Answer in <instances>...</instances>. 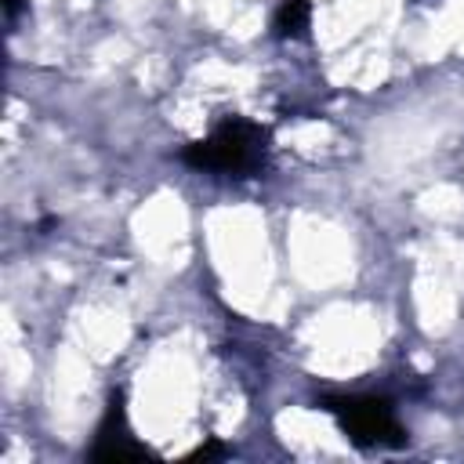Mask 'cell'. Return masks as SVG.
<instances>
[{
  "label": "cell",
  "mask_w": 464,
  "mask_h": 464,
  "mask_svg": "<svg viewBox=\"0 0 464 464\" xmlns=\"http://www.w3.org/2000/svg\"><path fill=\"white\" fill-rule=\"evenodd\" d=\"M265 141L268 134L239 116H228L225 123H218L203 141H192L181 160L188 167L199 170H221V174H246L254 167L265 163Z\"/></svg>",
  "instance_id": "obj_1"
},
{
  "label": "cell",
  "mask_w": 464,
  "mask_h": 464,
  "mask_svg": "<svg viewBox=\"0 0 464 464\" xmlns=\"http://www.w3.org/2000/svg\"><path fill=\"white\" fill-rule=\"evenodd\" d=\"M326 410L337 417L341 431L355 446H399L406 439V431L399 428V420L384 399H370V395L326 399Z\"/></svg>",
  "instance_id": "obj_2"
},
{
  "label": "cell",
  "mask_w": 464,
  "mask_h": 464,
  "mask_svg": "<svg viewBox=\"0 0 464 464\" xmlns=\"http://www.w3.org/2000/svg\"><path fill=\"white\" fill-rule=\"evenodd\" d=\"M152 457L127 428V413H123V399L116 395L105 410V420L98 428V442L91 450V460H105V464H120V460H145Z\"/></svg>",
  "instance_id": "obj_3"
},
{
  "label": "cell",
  "mask_w": 464,
  "mask_h": 464,
  "mask_svg": "<svg viewBox=\"0 0 464 464\" xmlns=\"http://www.w3.org/2000/svg\"><path fill=\"white\" fill-rule=\"evenodd\" d=\"M308 18H312V4L308 0H283L279 11H276V29L283 36H301L308 29Z\"/></svg>",
  "instance_id": "obj_4"
},
{
  "label": "cell",
  "mask_w": 464,
  "mask_h": 464,
  "mask_svg": "<svg viewBox=\"0 0 464 464\" xmlns=\"http://www.w3.org/2000/svg\"><path fill=\"white\" fill-rule=\"evenodd\" d=\"M218 453H221L218 446H199V450L192 453V460H196V457H218Z\"/></svg>",
  "instance_id": "obj_5"
},
{
  "label": "cell",
  "mask_w": 464,
  "mask_h": 464,
  "mask_svg": "<svg viewBox=\"0 0 464 464\" xmlns=\"http://www.w3.org/2000/svg\"><path fill=\"white\" fill-rule=\"evenodd\" d=\"M18 7H22V0H4V11H7V18H14V14H18Z\"/></svg>",
  "instance_id": "obj_6"
}]
</instances>
